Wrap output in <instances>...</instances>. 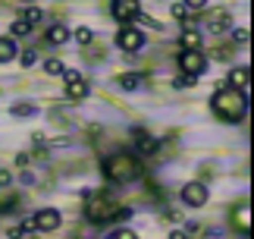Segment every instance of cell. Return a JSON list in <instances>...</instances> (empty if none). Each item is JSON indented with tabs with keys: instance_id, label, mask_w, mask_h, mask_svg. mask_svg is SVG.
Returning a JSON list of instances; mask_svg holds the SVG:
<instances>
[{
	"instance_id": "6da1fadb",
	"label": "cell",
	"mask_w": 254,
	"mask_h": 239,
	"mask_svg": "<svg viewBox=\"0 0 254 239\" xmlns=\"http://www.w3.org/2000/svg\"><path fill=\"white\" fill-rule=\"evenodd\" d=\"M210 107H213V114H217L220 120H226V123H239V120L248 114V98L239 95V92H232V88H220V92L213 95Z\"/></svg>"
},
{
	"instance_id": "7a4b0ae2",
	"label": "cell",
	"mask_w": 254,
	"mask_h": 239,
	"mask_svg": "<svg viewBox=\"0 0 254 239\" xmlns=\"http://www.w3.org/2000/svg\"><path fill=\"white\" fill-rule=\"evenodd\" d=\"M120 214V198L110 192H88L85 198V217L91 224H107Z\"/></svg>"
},
{
	"instance_id": "3957f363",
	"label": "cell",
	"mask_w": 254,
	"mask_h": 239,
	"mask_svg": "<svg viewBox=\"0 0 254 239\" xmlns=\"http://www.w3.org/2000/svg\"><path fill=\"white\" fill-rule=\"evenodd\" d=\"M104 173L110 183L116 186H123V183H135V179L141 176V164L135 161L132 154H113V157H107L104 161Z\"/></svg>"
},
{
	"instance_id": "277c9868",
	"label": "cell",
	"mask_w": 254,
	"mask_h": 239,
	"mask_svg": "<svg viewBox=\"0 0 254 239\" xmlns=\"http://www.w3.org/2000/svg\"><path fill=\"white\" fill-rule=\"evenodd\" d=\"M116 44H120L126 54H135V51H141V47L148 44V41H144V32H141V28H135V25H123V28H120V35H116Z\"/></svg>"
},
{
	"instance_id": "5b68a950",
	"label": "cell",
	"mask_w": 254,
	"mask_h": 239,
	"mask_svg": "<svg viewBox=\"0 0 254 239\" xmlns=\"http://www.w3.org/2000/svg\"><path fill=\"white\" fill-rule=\"evenodd\" d=\"M204 66H207V57H204L201 51H182V54H179V69H182V76L198 79V76L204 73Z\"/></svg>"
},
{
	"instance_id": "8992f818",
	"label": "cell",
	"mask_w": 254,
	"mask_h": 239,
	"mask_svg": "<svg viewBox=\"0 0 254 239\" xmlns=\"http://www.w3.org/2000/svg\"><path fill=\"white\" fill-rule=\"evenodd\" d=\"M63 79H66V98H72V101H82V98L88 95V82H85V76L79 73V69H66Z\"/></svg>"
},
{
	"instance_id": "52a82bcc",
	"label": "cell",
	"mask_w": 254,
	"mask_h": 239,
	"mask_svg": "<svg viewBox=\"0 0 254 239\" xmlns=\"http://www.w3.org/2000/svg\"><path fill=\"white\" fill-rule=\"evenodd\" d=\"M182 202L189 208H204V205H207V186H204V183L182 186Z\"/></svg>"
},
{
	"instance_id": "ba28073f",
	"label": "cell",
	"mask_w": 254,
	"mask_h": 239,
	"mask_svg": "<svg viewBox=\"0 0 254 239\" xmlns=\"http://www.w3.org/2000/svg\"><path fill=\"white\" fill-rule=\"evenodd\" d=\"M35 230H57V227H60V211H57V208H44V211H38L35 217Z\"/></svg>"
},
{
	"instance_id": "9c48e42d",
	"label": "cell",
	"mask_w": 254,
	"mask_h": 239,
	"mask_svg": "<svg viewBox=\"0 0 254 239\" xmlns=\"http://www.w3.org/2000/svg\"><path fill=\"white\" fill-rule=\"evenodd\" d=\"M232 227H236L239 233H248L251 230V205L248 202H242L232 208Z\"/></svg>"
},
{
	"instance_id": "30bf717a",
	"label": "cell",
	"mask_w": 254,
	"mask_h": 239,
	"mask_svg": "<svg viewBox=\"0 0 254 239\" xmlns=\"http://www.w3.org/2000/svg\"><path fill=\"white\" fill-rule=\"evenodd\" d=\"M248 82H251V69L248 66H239V69H232V73H229V88H232V92L245 95Z\"/></svg>"
},
{
	"instance_id": "8fae6325",
	"label": "cell",
	"mask_w": 254,
	"mask_h": 239,
	"mask_svg": "<svg viewBox=\"0 0 254 239\" xmlns=\"http://www.w3.org/2000/svg\"><path fill=\"white\" fill-rule=\"evenodd\" d=\"M113 16L123 19V22H129V19L138 16V3H132V0H116V3H113Z\"/></svg>"
},
{
	"instance_id": "7c38bea8",
	"label": "cell",
	"mask_w": 254,
	"mask_h": 239,
	"mask_svg": "<svg viewBox=\"0 0 254 239\" xmlns=\"http://www.w3.org/2000/svg\"><path fill=\"white\" fill-rule=\"evenodd\" d=\"M179 44H182V51H201V32H198V28H191V25H185Z\"/></svg>"
},
{
	"instance_id": "4fadbf2b",
	"label": "cell",
	"mask_w": 254,
	"mask_h": 239,
	"mask_svg": "<svg viewBox=\"0 0 254 239\" xmlns=\"http://www.w3.org/2000/svg\"><path fill=\"white\" fill-rule=\"evenodd\" d=\"M69 35H72V32H69L66 25H51L44 38H47V44H54V47H57V44H66V41H69Z\"/></svg>"
},
{
	"instance_id": "5bb4252c",
	"label": "cell",
	"mask_w": 254,
	"mask_h": 239,
	"mask_svg": "<svg viewBox=\"0 0 254 239\" xmlns=\"http://www.w3.org/2000/svg\"><path fill=\"white\" fill-rule=\"evenodd\" d=\"M135 148H138L141 154H154L157 151V142L148 135V132H141V129H135Z\"/></svg>"
},
{
	"instance_id": "9a60e30c",
	"label": "cell",
	"mask_w": 254,
	"mask_h": 239,
	"mask_svg": "<svg viewBox=\"0 0 254 239\" xmlns=\"http://www.w3.org/2000/svg\"><path fill=\"white\" fill-rule=\"evenodd\" d=\"M16 57V41L13 38H0V63H9Z\"/></svg>"
},
{
	"instance_id": "2e32d148",
	"label": "cell",
	"mask_w": 254,
	"mask_h": 239,
	"mask_svg": "<svg viewBox=\"0 0 254 239\" xmlns=\"http://www.w3.org/2000/svg\"><path fill=\"white\" fill-rule=\"evenodd\" d=\"M28 32H32V25H28V22H22V19H13V25H9V38H13V41H16V38H25Z\"/></svg>"
},
{
	"instance_id": "e0dca14e",
	"label": "cell",
	"mask_w": 254,
	"mask_h": 239,
	"mask_svg": "<svg viewBox=\"0 0 254 239\" xmlns=\"http://www.w3.org/2000/svg\"><path fill=\"white\" fill-rule=\"evenodd\" d=\"M141 85V73H126L120 76V88H126V92H132V88Z\"/></svg>"
},
{
	"instance_id": "ac0fdd59",
	"label": "cell",
	"mask_w": 254,
	"mask_h": 239,
	"mask_svg": "<svg viewBox=\"0 0 254 239\" xmlns=\"http://www.w3.org/2000/svg\"><path fill=\"white\" fill-rule=\"evenodd\" d=\"M19 19H22V22H28V25H35V22H41V19H44V13H41L38 6H25Z\"/></svg>"
},
{
	"instance_id": "d6986e66",
	"label": "cell",
	"mask_w": 254,
	"mask_h": 239,
	"mask_svg": "<svg viewBox=\"0 0 254 239\" xmlns=\"http://www.w3.org/2000/svg\"><path fill=\"white\" fill-rule=\"evenodd\" d=\"M44 73H47V76H63L66 66L60 63V60H44Z\"/></svg>"
},
{
	"instance_id": "ffe728a7",
	"label": "cell",
	"mask_w": 254,
	"mask_h": 239,
	"mask_svg": "<svg viewBox=\"0 0 254 239\" xmlns=\"http://www.w3.org/2000/svg\"><path fill=\"white\" fill-rule=\"evenodd\" d=\"M38 107L35 104H13V117H35Z\"/></svg>"
},
{
	"instance_id": "44dd1931",
	"label": "cell",
	"mask_w": 254,
	"mask_h": 239,
	"mask_svg": "<svg viewBox=\"0 0 254 239\" xmlns=\"http://www.w3.org/2000/svg\"><path fill=\"white\" fill-rule=\"evenodd\" d=\"M210 28H213V32H223V28H229V16H226V13L213 16V19H210Z\"/></svg>"
},
{
	"instance_id": "7402d4cb",
	"label": "cell",
	"mask_w": 254,
	"mask_h": 239,
	"mask_svg": "<svg viewBox=\"0 0 254 239\" xmlns=\"http://www.w3.org/2000/svg\"><path fill=\"white\" fill-rule=\"evenodd\" d=\"M91 28H88V25H82V28H75V41H79V44H91Z\"/></svg>"
},
{
	"instance_id": "603a6c76",
	"label": "cell",
	"mask_w": 254,
	"mask_h": 239,
	"mask_svg": "<svg viewBox=\"0 0 254 239\" xmlns=\"http://www.w3.org/2000/svg\"><path fill=\"white\" fill-rule=\"evenodd\" d=\"M185 16H189V6H185V3H173V19L185 22Z\"/></svg>"
},
{
	"instance_id": "cb8c5ba5",
	"label": "cell",
	"mask_w": 254,
	"mask_h": 239,
	"mask_svg": "<svg viewBox=\"0 0 254 239\" xmlns=\"http://www.w3.org/2000/svg\"><path fill=\"white\" fill-rule=\"evenodd\" d=\"M232 41H236V44H245L248 41V28H232Z\"/></svg>"
},
{
	"instance_id": "d4e9b609",
	"label": "cell",
	"mask_w": 254,
	"mask_h": 239,
	"mask_svg": "<svg viewBox=\"0 0 254 239\" xmlns=\"http://www.w3.org/2000/svg\"><path fill=\"white\" fill-rule=\"evenodd\" d=\"M35 63H38V54H35V51H25V54H22V66H25V69H32Z\"/></svg>"
},
{
	"instance_id": "484cf974",
	"label": "cell",
	"mask_w": 254,
	"mask_h": 239,
	"mask_svg": "<svg viewBox=\"0 0 254 239\" xmlns=\"http://www.w3.org/2000/svg\"><path fill=\"white\" fill-rule=\"evenodd\" d=\"M194 82H198V79H191V76H179V79H176L173 85H176V88H191Z\"/></svg>"
},
{
	"instance_id": "4316f807",
	"label": "cell",
	"mask_w": 254,
	"mask_h": 239,
	"mask_svg": "<svg viewBox=\"0 0 254 239\" xmlns=\"http://www.w3.org/2000/svg\"><path fill=\"white\" fill-rule=\"evenodd\" d=\"M9 183H13V170H0V189L9 186Z\"/></svg>"
},
{
	"instance_id": "83f0119b",
	"label": "cell",
	"mask_w": 254,
	"mask_h": 239,
	"mask_svg": "<svg viewBox=\"0 0 254 239\" xmlns=\"http://www.w3.org/2000/svg\"><path fill=\"white\" fill-rule=\"evenodd\" d=\"M110 239H138V236H135L132 230H116V233H113Z\"/></svg>"
}]
</instances>
